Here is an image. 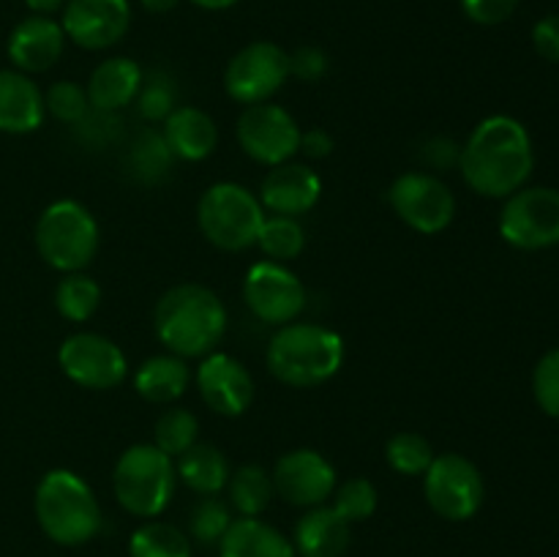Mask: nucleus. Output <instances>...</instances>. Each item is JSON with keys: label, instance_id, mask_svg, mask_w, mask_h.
Returning <instances> with one entry per match:
<instances>
[{"label": "nucleus", "instance_id": "33", "mask_svg": "<svg viewBox=\"0 0 559 557\" xmlns=\"http://www.w3.org/2000/svg\"><path fill=\"white\" fill-rule=\"evenodd\" d=\"M435 457L431 442L418 431H396L385 442V459L399 475H424Z\"/></svg>", "mask_w": 559, "mask_h": 557}, {"label": "nucleus", "instance_id": "32", "mask_svg": "<svg viewBox=\"0 0 559 557\" xmlns=\"http://www.w3.org/2000/svg\"><path fill=\"white\" fill-rule=\"evenodd\" d=\"M173 162L175 156L169 153L162 131L147 129L131 142V151H129L131 173H134L140 180H145V183H156V180H162L164 175L169 173V167H173Z\"/></svg>", "mask_w": 559, "mask_h": 557}, {"label": "nucleus", "instance_id": "10", "mask_svg": "<svg viewBox=\"0 0 559 557\" xmlns=\"http://www.w3.org/2000/svg\"><path fill=\"white\" fill-rule=\"evenodd\" d=\"M388 202L393 213L420 235L445 233L456 218V197L451 186L420 169L399 175L388 189Z\"/></svg>", "mask_w": 559, "mask_h": 557}, {"label": "nucleus", "instance_id": "27", "mask_svg": "<svg viewBox=\"0 0 559 557\" xmlns=\"http://www.w3.org/2000/svg\"><path fill=\"white\" fill-rule=\"evenodd\" d=\"M229 506L240 513V517H260L271 500L276 497V486H273V475L260 464H243L229 475L227 484Z\"/></svg>", "mask_w": 559, "mask_h": 557}, {"label": "nucleus", "instance_id": "34", "mask_svg": "<svg viewBox=\"0 0 559 557\" xmlns=\"http://www.w3.org/2000/svg\"><path fill=\"white\" fill-rule=\"evenodd\" d=\"M331 497L333 511L349 524L366 522V519L374 517L377 502H380L377 486L369 478H364V475H355V478H347L344 484H336Z\"/></svg>", "mask_w": 559, "mask_h": 557}, {"label": "nucleus", "instance_id": "41", "mask_svg": "<svg viewBox=\"0 0 559 557\" xmlns=\"http://www.w3.org/2000/svg\"><path fill=\"white\" fill-rule=\"evenodd\" d=\"M533 44L540 58L559 63V14H549L533 27Z\"/></svg>", "mask_w": 559, "mask_h": 557}, {"label": "nucleus", "instance_id": "39", "mask_svg": "<svg viewBox=\"0 0 559 557\" xmlns=\"http://www.w3.org/2000/svg\"><path fill=\"white\" fill-rule=\"evenodd\" d=\"M519 9V0H462V11L475 25H500L511 20Z\"/></svg>", "mask_w": 559, "mask_h": 557}, {"label": "nucleus", "instance_id": "19", "mask_svg": "<svg viewBox=\"0 0 559 557\" xmlns=\"http://www.w3.org/2000/svg\"><path fill=\"white\" fill-rule=\"evenodd\" d=\"M66 33L52 16H27L11 31L9 58L22 74H41L60 60L66 49Z\"/></svg>", "mask_w": 559, "mask_h": 557}, {"label": "nucleus", "instance_id": "23", "mask_svg": "<svg viewBox=\"0 0 559 557\" xmlns=\"http://www.w3.org/2000/svg\"><path fill=\"white\" fill-rule=\"evenodd\" d=\"M293 546L298 557H342L349 546V522L331 506L306 508L295 524Z\"/></svg>", "mask_w": 559, "mask_h": 557}, {"label": "nucleus", "instance_id": "21", "mask_svg": "<svg viewBox=\"0 0 559 557\" xmlns=\"http://www.w3.org/2000/svg\"><path fill=\"white\" fill-rule=\"evenodd\" d=\"M162 137L180 162H205L218 145V126L205 109L183 104L164 118Z\"/></svg>", "mask_w": 559, "mask_h": 557}, {"label": "nucleus", "instance_id": "6", "mask_svg": "<svg viewBox=\"0 0 559 557\" xmlns=\"http://www.w3.org/2000/svg\"><path fill=\"white\" fill-rule=\"evenodd\" d=\"M265 216L260 197L233 180L207 186L197 202V224L202 235L222 251H246L257 246Z\"/></svg>", "mask_w": 559, "mask_h": 557}, {"label": "nucleus", "instance_id": "36", "mask_svg": "<svg viewBox=\"0 0 559 557\" xmlns=\"http://www.w3.org/2000/svg\"><path fill=\"white\" fill-rule=\"evenodd\" d=\"M44 107L60 123L76 126L87 112H91V102H87V91L71 80H60L44 93Z\"/></svg>", "mask_w": 559, "mask_h": 557}, {"label": "nucleus", "instance_id": "12", "mask_svg": "<svg viewBox=\"0 0 559 557\" xmlns=\"http://www.w3.org/2000/svg\"><path fill=\"white\" fill-rule=\"evenodd\" d=\"M58 364L74 386L87 391H112L129 377V358L104 333L80 331L58 349Z\"/></svg>", "mask_w": 559, "mask_h": 557}, {"label": "nucleus", "instance_id": "1", "mask_svg": "<svg viewBox=\"0 0 559 557\" xmlns=\"http://www.w3.org/2000/svg\"><path fill=\"white\" fill-rule=\"evenodd\" d=\"M535 167L530 131L511 115L484 118L459 151L462 178L475 194L506 200L522 189Z\"/></svg>", "mask_w": 559, "mask_h": 557}, {"label": "nucleus", "instance_id": "37", "mask_svg": "<svg viewBox=\"0 0 559 557\" xmlns=\"http://www.w3.org/2000/svg\"><path fill=\"white\" fill-rule=\"evenodd\" d=\"M136 109L145 120L151 123H164L169 112H173L178 104H175V87L169 82V76L164 74H147V80H142L140 96H136Z\"/></svg>", "mask_w": 559, "mask_h": 557}, {"label": "nucleus", "instance_id": "28", "mask_svg": "<svg viewBox=\"0 0 559 557\" xmlns=\"http://www.w3.org/2000/svg\"><path fill=\"white\" fill-rule=\"evenodd\" d=\"M102 306V284L85 271L63 273L55 287V309L69 322H87Z\"/></svg>", "mask_w": 559, "mask_h": 557}, {"label": "nucleus", "instance_id": "26", "mask_svg": "<svg viewBox=\"0 0 559 557\" xmlns=\"http://www.w3.org/2000/svg\"><path fill=\"white\" fill-rule=\"evenodd\" d=\"M175 470H178V481H183L191 491L202 497L227 489L229 475H233L227 453L207 442H194L189 451L180 453Z\"/></svg>", "mask_w": 559, "mask_h": 557}, {"label": "nucleus", "instance_id": "30", "mask_svg": "<svg viewBox=\"0 0 559 557\" xmlns=\"http://www.w3.org/2000/svg\"><path fill=\"white\" fill-rule=\"evenodd\" d=\"M257 246L262 254L273 262H293L298 260L300 251L306 249V229L300 218L293 216H265L260 229Z\"/></svg>", "mask_w": 559, "mask_h": 557}, {"label": "nucleus", "instance_id": "13", "mask_svg": "<svg viewBox=\"0 0 559 557\" xmlns=\"http://www.w3.org/2000/svg\"><path fill=\"white\" fill-rule=\"evenodd\" d=\"M235 134H238V145L243 147L251 162L278 167L284 162H293L295 153L300 151L304 131L287 109L273 102H262L243 107Z\"/></svg>", "mask_w": 559, "mask_h": 557}, {"label": "nucleus", "instance_id": "29", "mask_svg": "<svg viewBox=\"0 0 559 557\" xmlns=\"http://www.w3.org/2000/svg\"><path fill=\"white\" fill-rule=\"evenodd\" d=\"M131 557H191V538L169 522H145L131 533Z\"/></svg>", "mask_w": 559, "mask_h": 557}, {"label": "nucleus", "instance_id": "15", "mask_svg": "<svg viewBox=\"0 0 559 557\" xmlns=\"http://www.w3.org/2000/svg\"><path fill=\"white\" fill-rule=\"evenodd\" d=\"M271 475L276 495L298 508L325 506L338 484L333 464L314 448H293L282 453Z\"/></svg>", "mask_w": 559, "mask_h": 557}, {"label": "nucleus", "instance_id": "22", "mask_svg": "<svg viewBox=\"0 0 559 557\" xmlns=\"http://www.w3.org/2000/svg\"><path fill=\"white\" fill-rule=\"evenodd\" d=\"M47 118L44 93L31 74L3 69L0 71V131L5 134H31L41 129Z\"/></svg>", "mask_w": 559, "mask_h": 557}, {"label": "nucleus", "instance_id": "45", "mask_svg": "<svg viewBox=\"0 0 559 557\" xmlns=\"http://www.w3.org/2000/svg\"><path fill=\"white\" fill-rule=\"evenodd\" d=\"M189 3H194L197 9H205V11H227L233 9L238 0H189Z\"/></svg>", "mask_w": 559, "mask_h": 557}, {"label": "nucleus", "instance_id": "43", "mask_svg": "<svg viewBox=\"0 0 559 557\" xmlns=\"http://www.w3.org/2000/svg\"><path fill=\"white\" fill-rule=\"evenodd\" d=\"M25 5L33 11V14L52 16L58 14V11H63L66 0H25Z\"/></svg>", "mask_w": 559, "mask_h": 557}, {"label": "nucleus", "instance_id": "7", "mask_svg": "<svg viewBox=\"0 0 559 557\" xmlns=\"http://www.w3.org/2000/svg\"><path fill=\"white\" fill-rule=\"evenodd\" d=\"M98 222L82 202L55 200L36 222V249L60 273L85 271L98 254Z\"/></svg>", "mask_w": 559, "mask_h": 557}, {"label": "nucleus", "instance_id": "11", "mask_svg": "<svg viewBox=\"0 0 559 557\" xmlns=\"http://www.w3.org/2000/svg\"><path fill=\"white\" fill-rule=\"evenodd\" d=\"M289 80V52L273 42H251L229 58L224 69V91L233 102H271Z\"/></svg>", "mask_w": 559, "mask_h": 557}, {"label": "nucleus", "instance_id": "24", "mask_svg": "<svg viewBox=\"0 0 559 557\" xmlns=\"http://www.w3.org/2000/svg\"><path fill=\"white\" fill-rule=\"evenodd\" d=\"M218 557H298V552L273 524L260 517H240L218 541Z\"/></svg>", "mask_w": 559, "mask_h": 557}, {"label": "nucleus", "instance_id": "25", "mask_svg": "<svg viewBox=\"0 0 559 557\" xmlns=\"http://www.w3.org/2000/svg\"><path fill=\"white\" fill-rule=\"evenodd\" d=\"M191 386V369L173 353L151 355L134 371V391L151 404H169Z\"/></svg>", "mask_w": 559, "mask_h": 557}, {"label": "nucleus", "instance_id": "31", "mask_svg": "<svg viewBox=\"0 0 559 557\" xmlns=\"http://www.w3.org/2000/svg\"><path fill=\"white\" fill-rule=\"evenodd\" d=\"M197 437H200V420H197V415L186 407H169L158 415L156 429H153V446L167 453V457L178 459L194 442H200Z\"/></svg>", "mask_w": 559, "mask_h": 557}, {"label": "nucleus", "instance_id": "18", "mask_svg": "<svg viewBox=\"0 0 559 557\" xmlns=\"http://www.w3.org/2000/svg\"><path fill=\"white\" fill-rule=\"evenodd\" d=\"M257 197H260L265 213L300 218L304 213L314 211L317 202L322 200V178L309 164L284 162L278 167H271Z\"/></svg>", "mask_w": 559, "mask_h": 557}, {"label": "nucleus", "instance_id": "42", "mask_svg": "<svg viewBox=\"0 0 559 557\" xmlns=\"http://www.w3.org/2000/svg\"><path fill=\"white\" fill-rule=\"evenodd\" d=\"M333 137L325 129H309L300 134V151L309 158H328L333 153Z\"/></svg>", "mask_w": 559, "mask_h": 557}, {"label": "nucleus", "instance_id": "9", "mask_svg": "<svg viewBox=\"0 0 559 557\" xmlns=\"http://www.w3.org/2000/svg\"><path fill=\"white\" fill-rule=\"evenodd\" d=\"M500 235L522 251L551 249L559 244V191L549 186H522L506 197Z\"/></svg>", "mask_w": 559, "mask_h": 557}, {"label": "nucleus", "instance_id": "35", "mask_svg": "<svg viewBox=\"0 0 559 557\" xmlns=\"http://www.w3.org/2000/svg\"><path fill=\"white\" fill-rule=\"evenodd\" d=\"M233 524V511L224 500H218L216 495H207L191 508V519H189V530L191 538L200 541V544L211 546L218 544L224 538V533Z\"/></svg>", "mask_w": 559, "mask_h": 557}, {"label": "nucleus", "instance_id": "20", "mask_svg": "<svg viewBox=\"0 0 559 557\" xmlns=\"http://www.w3.org/2000/svg\"><path fill=\"white\" fill-rule=\"evenodd\" d=\"M142 80H145V71L134 58L115 55V58H107L93 69L85 85L87 102L98 112H120L136 102Z\"/></svg>", "mask_w": 559, "mask_h": 557}, {"label": "nucleus", "instance_id": "8", "mask_svg": "<svg viewBox=\"0 0 559 557\" xmlns=\"http://www.w3.org/2000/svg\"><path fill=\"white\" fill-rule=\"evenodd\" d=\"M426 502L448 522H467L480 511L486 484L475 462L462 453H437L424 473Z\"/></svg>", "mask_w": 559, "mask_h": 557}, {"label": "nucleus", "instance_id": "40", "mask_svg": "<svg viewBox=\"0 0 559 557\" xmlns=\"http://www.w3.org/2000/svg\"><path fill=\"white\" fill-rule=\"evenodd\" d=\"M328 55L320 47H300L289 55V76H298L300 82H317L328 74Z\"/></svg>", "mask_w": 559, "mask_h": 557}, {"label": "nucleus", "instance_id": "44", "mask_svg": "<svg viewBox=\"0 0 559 557\" xmlns=\"http://www.w3.org/2000/svg\"><path fill=\"white\" fill-rule=\"evenodd\" d=\"M140 3L142 9H147L151 14H167V11H173L180 0H140Z\"/></svg>", "mask_w": 559, "mask_h": 557}, {"label": "nucleus", "instance_id": "17", "mask_svg": "<svg viewBox=\"0 0 559 557\" xmlns=\"http://www.w3.org/2000/svg\"><path fill=\"white\" fill-rule=\"evenodd\" d=\"M194 382L202 402L224 418H238L254 402V377L229 353L213 349L205 355L197 366Z\"/></svg>", "mask_w": 559, "mask_h": 557}, {"label": "nucleus", "instance_id": "4", "mask_svg": "<svg viewBox=\"0 0 559 557\" xmlns=\"http://www.w3.org/2000/svg\"><path fill=\"white\" fill-rule=\"evenodd\" d=\"M36 519L60 546H80L102 533L104 513L96 491L74 470L55 467L36 486Z\"/></svg>", "mask_w": 559, "mask_h": 557}, {"label": "nucleus", "instance_id": "14", "mask_svg": "<svg viewBox=\"0 0 559 557\" xmlns=\"http://www.w3.org/2000/svg\"><path fill=\"white\" fill-rule=\"evenodd\" d=\"M243 300L257 320L282 328L298 320L306 309V287L284 262L260 260L246 273Z\"/></svg>", "mask_w": 559, "mask_h": 557}, {"label": "nucleus", "instance_id": "5", "mask_svg": "<svg viewBox=\"0 0 559 557\" xmlns=\"http://www.w3.org/2000/svg\"><path fill=\"white\" fill-rule=\"evenodd\" d=\"M178 486L175 459L153 442H136L118 457L112 470V489L120 508L140 519H156L167 511Z\"/></svg>", "mask_w": 559, "mask_h": 557}, {"label": "nucleus", "instance_id": "3", "mask_svg": "<svg viewBox=\"0 0 559 557\" xmlns=\"http://www.w3.org/2000/svg\"><path fill=\"white\" fill-rule=\"evenodd\" d=\"M344 358V339L317 322H287L276 328L265 349L267 371L289 388H317L333 380Z\"/></svg>", "mask_w": 559, "mask_h": 557}, {"label": "nucleus", "instance_id": "38", "mask_svg": "<svg viewBox=\"0 0 559 557\" xmlns=\"http://www.w3.org/2000/svg\"><path fill=\"white\" fill-rule=\"evenodd\" d=\"M533 393L538 407L551 418H559V347L549 349L533 371Z\"/></svg>", "mask_w": 559, "mask_h": 557}, {"label": "nucleus", "instance_id": "16", "mask_svg": "<svg viewBox=\"0 0 559 557\" xmlns=\"http://www.w3.org/2000/svg\"><path fill=\"white\" fill-rule=\"evenodd\" d=\"M66 38L82 49H109L129 33V0H66L60 16Z\"/></svg>", "mask_w": 559, "mask_h": 557}, {"label": "nucleus", "instance_id": "2", "mask_svg": "<svg viewBox=\"0 0 559 557\" xmlns=\"http://www.w3.org/2000/svg\"><path fill=\"white\" fill-rule=\"evenodd\" d=\"M153 331L167 353L178 358H205L227 333V306L205 284H175L153 309Z\"/></svg>", "mask_w": 559, "mask_h": 557}]
</instances>
